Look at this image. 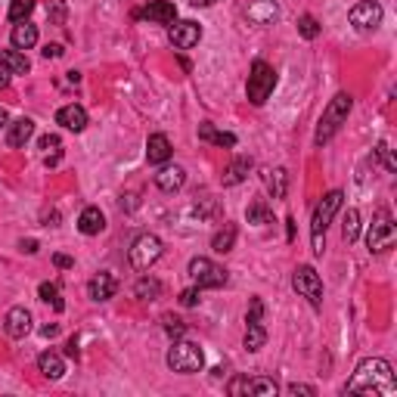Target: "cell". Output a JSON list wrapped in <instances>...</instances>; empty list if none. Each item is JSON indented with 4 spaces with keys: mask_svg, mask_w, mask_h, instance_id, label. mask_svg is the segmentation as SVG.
<instances>
[{
    "mask_svg": "<svg viewBox=\"0 0 397 397\" xmlns=\"http://www.w3.org/2000/svg\"><path fill=\"white\" fill-rule=\"evenodd\" d=\"M264 186L270 190L273 198H285V192H289V171H285V167H267Z\"/></svg>",
    "mask_w": 397,
    "mask_h": 397,
    "instance_id": "603a6c76",
    "label": "cell"
},
{
    "mask_svg": "<svg viewBox=\"0 0 397 397\" xmlns=\"http://www.w3.org/2000/svg\"><path fill=\"white\" fill-rule=\"evenodd\" d=\"M171 140H167L165 134H152L146 140V159H149V165H165L167 159H171Z\"/></svg>",
    "mask_w": 397,
    "mask_h": 397,
    "instance_id": "ffe728a7",
    "label": "cell"
},
{
    "mask_svg": "<svg viewBox=\"0 0 397 397\" xmlns=\"http://www.w3.org/2000/svg\"><path fill=\"white\" fill-rule=\"evenodd\" d=\"M245 217H248V223H270V221H273V211L267 208L264 198H254V202L248 205Z\"/></svg>",
    "mask_w": 397,
    "mask_h": 397,
    "instance_id": "f546056e",
    "label": "cell"
},
{
    "mask_svg": "<svg viewBox=\"0 0 397 397\" xmlns=\"http://www.w3.org/2000/svg\"><path fill=\"white\" fill-rule=\"evenodd\" d=\"M273 87H276V72H273V65H270V62H264V59H254L252 62V74H248V84H245L248 103L264 105L267 96L273 93Z\"/></svg>",
    "mask_w": 397,
    "mask_h": 397,
    "instance_id": "277c9868",
    "label": "cell"
},
{
    "mask_svg": "<svg viewBox=\"0 0 397 397\" xmlns=\"http://www.w3.org/2000/svg\"><path fill=\"white\" fill-rule=\"evenodd\" d=\"M12 47L16 50H31L37 43V25L31 22H16V28H12Z\"/></svg>",
    "mask_w": 397,
    "mask_h": 397,
    "instance_id": "d4e9b609",
    "label": "cell"
},
{
    "mask_svg": "<svg viewBox=\"0 0 397 397\" xmlns=\"http://www.w3.org/2000/svg\"><path fill=\"white\" fill-rule=\"evenodd\" d=\"M165 329H167V335H174V338H180V335L186 332V326L177 320V316H165Z\"/></svg>",
    "mask_w": 397,
    "mask_h": 397,
    "instance_id": "8d00e7d4",
    "label": "cell"
},
{
    "mask_svg": "<svg viewBox=\"0 0 397 397\" xmlns=\"http://www.w3.org/2000/svg\"><path fill=\"white\" fill-rule=\"evenodd\" d=\"M264 341H267L264 326H261V323H248V329H245V347L248 351H261Z\"/></svg>",
    "mask_w": 397,
    "mask_h": 397,
    "instance_id": "1f68e13d",
    "label": "cell"
},
{
    "mask_svg": "<svg viewBox=\"0 0 397 397\" xmlns=\"http://www.w3.org/2000/svg\"><path fill=\"white\" fill-rule=\"evenodd\" d=\"M378 22H382V6L376 3V0H363V3H357L351 10V25L360 31H369V28H378Z\"/></svg>",
    "mask_w": 397,
    "mask_h": 397,
    "instance_id": "7c38bea8",
    "label": "cell"
},
{
    "mask_svg": "<svg viewBox=\"0 0 397 397\" xmlns=\"http://www.w3.org/2000/svg\"><path fill=\"white\" fill-rule=\"evenodd\" d=\"M134 292H136V298H155L161 292V285L155 283V279H140Z\"/></svg>",
    "mask_w": 397,
    "mask_h": 397,
    "instance_id": "d590c367",
    "label": "cell"
},
{
    "mask_svg": "<svg viewBox=\"0 0 397 397\" xmlns=\"http://www.w3.org/2000/svg\"><path fill=\"white\" fill-rule=\"evenodd\" d=\"M115 292H118V279L112 276V273H96V276L87 283V295H90L93 301H109Z\"/></svg>",
    "mask_w": 397,
    "mask_h": 397,
    "instance_id": "e0dca14e",
    "label": "cell"
},
{
    "mask_svg": "<svg viewBox=\"0 0 397 397\" xmlns=\"http://www.w3.org/2000/svg\"><path fill=\"white\" fill-rule=\"evenodd\" d=\"M167 366H171L174 372H180V376H192V372H202L205 354H202V347L192 345V341H177V345L167 351Z\"/></svg>",
    "mask_w": 397,
    "mask_h": 397,
    "instance_id": "5b68a950",
    "label": "cell"
},
{
    "mask_svg": "<svg viewBox=\"0 0 397 397\" xmlns=\"http://www.w3.org/2000/svg\"><path fill=\"white\" fill-rule=\"evenodd\" d=\"M233 245H236V227L233 223H223V230H217L214 239H211V248H214L217 254H227Z\"/></svg>",
    "mask_w": 397,
    "mask_h": 397,
    "instance_id": "4316f807",
    "label": "cell"
},
{
    "mask_svg": "<svg viewBox=\"0 0 397 397\" xmlns=\"http://www.w3.org/2000/svg\"><path fill=\"white\" fill-rule=\"evenodd\" d=\"M41 335L43 338H53V335H59V326H56V323H47V326L41 329Z\"/></svg>",
    "mask_w": 397,
    "mask_h": 397,
    "instance_id": "7bdbcfd3",
    "label": "cell"
},
{
    "mask_svg": "<svg viewBox=\"0 0 397 397\" xmlns=\"http://www.w3.org/2000/svg\"><path fill=\"white\" fill-rule=\"evenodd\" d=\"M62 56V43H47L43 47V59H59Z\"/></svg>",
    "mask_w": 397,
    "mask_h": 397,
    "instance_id": "60d3db41",
    "label": "cell"
},
{
    "mask_svg": "<svg viewBox=\"0 0 397 397\" xmlns=\"http://www.w3.org/2000/svg\"><path fill=\"white\" fill-rule=\"evenodd\" d=\"M351 96L347 93H335L332 103L326 105V112H323L320 124H316V134H314V143L316 146H323V143H329L335 136V130L341 128V124L347 121V112H351Z\"/></svg>",
    "mask_w": 397,
    "mask_h": 397,
    "instance_id": "3957f363",
    "label": "cell"
},
{
    "mask_svg": "<svg viewBox=\"0 0 397 397\" xmlns=\"http://www.w3.org/2000/svg\"><path fill=\"white\" fill-rule=\"evenodd\" d=\"M34 136V121L31 118H16L12 124H6V146L19 149Z\"/></svg>",
    "mask_w": 397,
    "mask_h": 397,
    "instance_id": "ac0fdd59",
    "label": "cell"
},
{
    "mask_svg": "<svg viewBox=\"0 0 397 397\" xmlns=\"http://www.w3.org/2000/svg\"><path fill=\"white\" fill-rule=\"evenodd\" d=\"M31 10H34V0H12L10 3V22H28Z\"/></svg>",
    "mask_w": 397,
    "mask_h": 397,
    "instance_id": "d6a6232c",
    "label": "cell"
},
{
    "mask_svg": "<svg viewBox=\"0 0 397 397\" xmlns=\"http://www.w3.org/2000/svg\"><path fill=\"white\" fill-rule=\"evenodd\" d=\"M41 149H47V155H43V165L53 167L56 161H59V155H62V140L56 134H47V136H41Z\"/></svg>",
    "mask_w": 397,
    "mask_h": 397,
    "instance_id": "f1b7e54d",
    "label": "cell"
},
{
    "mask_svg": "<svg viewBox=\"0 0 397 397\" xmlns=\"http://www.w3.org/2000/svg\"><path fill=\"white\" fill-rule=\"evenodd\" d=\"M341 236H345V242H354L360 236V211L357 208H347L345 223H341Z\"/></svg>",
    "mask_w": 397,
    "mask_h": 397,
    "instance_id": "4dcf8cb0",
    "label": "cell"
},
{
    "mask_svg": "<svg viewBox=\"0 0 397 397\" xmlns=\"http://www.w3.org/2000/svg\"><path fill=\"white\" fill-rule=\"evenodd\" d=\"M171 43L177 50H190L202 41V25L192 22V19H183V22H171V31H167Z\"/></svg>",
    "mask_w": 397,
    "mask_h": 397,
    "instance_id": "8fae6325",
    "label": "cell"
},
{
    "mask_svg": "<svg viewBox=\"0 0 397 397\" xmlns=\"http://www.w3.org/2000/svg\"><path fill=\"white\" fill-rule=\"evenodd\" d=\"M53 264L59 267V270H68V267H74V261L68 258V254H53Z\"/></svg>",
    "mask_w": 397,
    "mask_h": 397,
    "instance_id": "b9f144b4",
    "label": "cell"
},
{
    "mask_svg": "<svg viewBox=\"0 0 397 397\" xmlns=\"http://www.w3.org/2000/svg\"><path fill=\"white\" fill-rule=\"evenodd\" d=\"M180 304H183V307H196V304H198V285H196V289L180 292Z\"/></svg>",
    "mask_w": 397,
    "mask_h": 397,
    "instance_id": "f35d334b",
    "label": "cell"
},
{
    "mask_svg": "<svg viewBox=\"0 0 397 397\" xmlns=\"http://www.w3.org/2000/svg\"><path fill=\"white\" fill-rule=\"evenodd\" d=\"M65 354H68V357H78V338H68V345H65Z\"/></svg>",
    "mask_w": 397,
    "mask_h": 397,
    "instance_id": "f6af8a7d",
    "label": "cell"
},
{
    "mask_svg": "<svg viewBox=\"0 0 397 397\" xmlns=\"http://www.w3.org/2000/svg\"><path fill=\"white\" fill-rule=\"evenodd\" d=\"M252 155H239V159H233L227 165V171L221 174V180H223V186H236V183H242V180L248 177V171H252Z\"/></svg>",
    "mask_w": 397,
    "mask_h": 397,
    "instance_id": "7402d4cb",
    "label": "cell"
},
{
    "mask_svg": "<svg viewBox=\"0 0 397 397\" xmlns=\"http://www.w3.org/2000/svg\"><path fill=\"white\" fill-rule=\"evenodd\" d=\"M37 369H41L47 378H62V372H65V363H62L59 354L43 351L41 357H37Z\"/></svg>",
    "mask_w": 397,
    "mask_h": 397,
    "instance_id": "484cf974",
    "label": "cell"
},
{
    "mask_svg": "<svg viewBox=\"0 0 397 397\" xmlns=\"http://www.w3.org/2000/svg\"><path fill=\"white\" fill-rule=\"evenodd\" d=\"M298 34H301L304 41H314V37L320 34V22H316L314 16H301L298 19Z\"/></svg>",
    "mask_w": 397,
    "mask_h": 397,
    "instance_id": "e575fe53",
    "label": "cell"
},
{
    "mask_svg": "<svg viewBox=\"0 0 397 397\" xmlns=\"http://www.w3.org/2000/svg\"><path fill=\"white\" fill-rule=\"evenodd\" d=\"M183 183H186V171L180 165H165L155 174V186H159L161 192H177Z\"/></svg>",
    "mask_w": 397,
    "mask_h": 397,
    "instance_id": "d6986e66",
    "label": "cell"
},
{
    "mask_svg": "<svg viewBox=\"0 0 397 397\" xmlns=\"http://www.w3.org/2000/svg\"><path fill=\"white\" fill-rule=\"evenodd\" d=\"M19 245H22V252H28V254H34V252H37V242H34V239H22Z\"/></svg>",
    "mask_w": 397,
    "mask_h": 397,
    "instance_id": "ee69618b",
    "label": "cell"
},
{
    "mask_svg": "<svg viewBox=\"0 0 397 397\" xmlns=\"http://www.w3.org/2000/svg\"><path fill=\"white\" fill-rule=\"evenodd\" d=\"M261 316H264V301H261V298H254L252 310H248V316H245V323H261Z\"/></svg>",
    "mask_w": 397,
    "mask_h": 397,
    "instance_id": "74e56055",
    "label": "cell"
},
{
    "mask_svg": "<svg viewBox=\"0 0 397 397\" xmlns=\"http://www.w3.org/2000/svg\"><path fill=\"white\" fill-rule=\"evenodd\" d=\"M37 295H41V301L53 304L56 310H62V307H65V304H62V298H59V289H56L53 283H41V289H37Z\"/></svg>",
    "mask_w": 397,
    "mask_h": 397,
    "instance_id": "836d02e7",
    "label": "cell"
},
{
    "mask_svg": "<svg viewBox=\"0 0 397 397\" xmlns=\"http://www.w3.org/2000/svg\"><path fill=\"white\" fill-rule=\"evenodd\" d=\"M245 16H248V22H254V25H273L279 19V6L273 3V0H252V3L245 6Z\"/></svg>",
    "mask_w": 397,
    "mask_h": 397,
    "instance_id": "5bb4252c",
    "label": "cell"
},
{
    "mask_svg": "<svg viewBox=\"0 0 397 397\" xmlns=\"http://www.w3.org/2000/svg\"><path fill=\"white\" fill-rule=\"evenodd\" d=\"M56 124H62L65 130H74V134H81V130L87 128V112H84V105H78V103L62 105V109L56 112Z\"/></svg>",
    "mask_w": 397,
    "mask_h": 397,
    "instance_id": "2e32d148",
    "label": "cell"
},
{
    "mask_svg": "<svg viewBox=\"0 0 397 397\" xmlns=\"http://www.w3.org/2000/svg\"><path fill=\"white\" fill-rule=\"evenodd\" d=\"M198 136L208 143H217V146H236V136L227 134V130H214V124H202V128H198Z\"/></svg>",
    "mask_w": 397,
    "mask_h": 397,
    "instance_id": "83f0119b",
    "label": "cell"
},
{
    "mask_svg": "<svg viewBox=\"0 0 397 397\" xmlns=\"http://www.w3.org/2000/svg\"><path fill=\"white\" fill-rule=\"evenodd\" d=\"M227 391L233 397H276L279 385L273 382V378H267V376H254V378L236 376L233 382L227 385Z\"/></svg>",
    "mask_w": 397,
    "mask_h": 397,
    "instance_id": "8992f818",
    "label": "cell"
},
{
    "mask_svg": "<svg viewBox=\"0 0 397 397\" xmlns=\"http://www.w3.org/2000/svg\"><path fill=\"white\" fill-rule=\"evenodd\" d=\"M128 258H130V264H134L136 270H149V267L161 258V239L152 236V233L136 236L134 245H130V252H128Z\"/></svg>",
    "mask_w": 397,
    "mask_h": 397,
    "instance_id": "ba28073f",
    "label": "cell"
},
{
    "mask_svg": "<svg viewBox=\"0 0 397 397\" xmlns=\"http://www.w3.org/2000/svg\"><path fill=\"white\" fill-rule=\"evenodd\" d=\"M6 121H10V118H6V109H0V128H6Z\"/></svg>",
    "mask_w": 397,
    "mask_h": 397,
    "instance_id": "c3c4849f",
    "label": "cell"
},
{
    "mask_svg": "<svg viewBox=\"0 0 397 397\" xmlns=\"http://www.w3.org/2000/svg\"><path fill=\"white\" fill-rule=\"evenodd\" d=\"M6 84H10V72H6V68H0V90H3Z\"/></svg>",
    "mask_w": 397,
    "mask_h": 397,
    "instance_id": "bcb514c9",
    "label": "cell"
},
{
    "mask_svg": "<svg viewBox=\"0 0 397 397\" xmlns=\"http://www.w3.org/2000/svg\"><path fill=\"white\" fill-rule=\"evenodd\" d=\"M292 285H295V292L301 298H307L310 307H323V283H320V273L310 264H301L292 273Z\"/></svg>",
    "mask_w": 397,
    "mask_h": 397,
    "instance_id": "52a82bcc",
    "label": "cell"
},
{
    "mask_svg": "<svg viewBox=\"0 0 397 397\" xmlns=\"http://www.w3.org/2000/svg\"><path fill=\"white\" fill-rule=\"evenodd\" d=\"M341 198H345V192L332 190V192H326L323 202L314 208V217H310V242H314V254H323V248H326V227L332 223L335 211L341 208Z\"/></svg>",
    "mask_w": 397,
    "mask_h": 397,
    "instance_id": "7a4b0ae2",
    "label": "cell"
},
{
    "mask_svg": "<svg viewBox=\"0 0 397 397\" xmlns=\"http://www.w3.org/2000/svg\"><path fill=\"white\" fill-rule=\"evenodd\" d=\"M351 394H369V397H394L397 382H394V369H391L388 360L382 357H369L357 366V372L351 376L347 388Z\"/></svg>",
    "mask_w": 397,
    "mask_h": 397,
    "instance_id": "6da1fadb",
    "label": "cell"
},
{
    "mask_svg": "<svg viewBox=\"0 0 397 397\" xmlns=\"http://www.w3.org/2000/svg\"><path fill=\"white\" fill-rule=\"evenodd\" d=\"M0 68H6L10 74H25L31 68V62L25 59L22 50H0Z\"/></svg>",
    "mask_w": 397,
    "mask_h": 397,
    "instance_id": "cb8c5ba5",
    "label": "cell"
},
{
    "mask_svg": "<svg viewBox=\"0 0 397 397\" xmlns=\"http://www.w3.org/2000/svg\"><path fill=\"white\" fill-rule=\"evenodd\" d=\"M190 3H192V6H214L217 0H190Z\"/></svg>",
    "mask_w": 397,
    "mask_h": 397,
    "instance_id": "7dc6e473",
    "label": "cell"
},
{
    "mask_svg": "<svg viewBox=\"0 0 397 397\" xmlns=\"http://www.w3.org/2000/svg\"><path fill=\"white\" fill-rule=\"evenodd\" d=\"M289 394H295V397H298V394L316 397V388H310V385H298V382H295V385H289Z\"/></svg>",
    "mask_w": 397,
    "mask_h": 397,
    "instance_id": "ab89813d",
    "label": "cell"
},
{
    "mask_svg": "<svg viewBox=\"0 0 397 397\" xmlns=\"http://www.w3.org/2000/svg\"><path fill=\"white\" fill-rule=\"evenodd\" d=\"M78 230H81L84 236L103 233V230H105V214L96 208V205H87V208L81 211V217H78Z\"/></svg>",
    "mask_w": 397,
    "mask_h": 397,
    "instance_id": "44dd1931",
    "label": "cell"
},
{
    "mask_svg": "<svg viewBox=\"0 0 397 397\" xmlns=\"http://www.w3.org/2000/svg\"><path fill=\"white\" fill-rule=\"evenodd\" d=\"M190 276L198 289H221V285H227V270L217 267L214 261H208V258H192Z\"/></svg>",
    "mask_w": 397,
    "mask_h": 397,
    "instance_id": "9c48e42d",
    "label": "cell"
},
{
    "mask_svg": "<svg viewBox=\"0 0 397 397\" xmlns=\"http://www.w3.org/2000/svg\"><path fill=\"white\" fill-rule=\"evenodd\" d=\"M366 245H369V252H376V254L388 252V248L394 245V223H391L388 211H378V217L372 221L369 233H366Z\"/></svg>",
    "mask_w": 397,
    "mask_h": 397,
    "instance_id": "30bf717a",
    "label": "cell"
},
{
    "mask_svg": "<svg viewBox=\"0 0 397 397\" xmlns=\"http://www.w3.org/2000/svg\"><path fill=\"white\" fill-rule=\"evenodd\" d=\"M3 329H6L10 338H25V335L31 332V314L25 307H10V310H6Z\"/></svg>",
    "mask_w": 397,
    "mask_h": 397,
    "instance_id": "4fadbf2b",
    "label": "cell"
},
{
    "mask_svg": "<svg viewBox=\"0 0 397 397\" xmlns=\"http://www.w3.org/2000/svg\"><path fill=\"white\" fill-rule=\"evenodd\" d=\"M136 16L149 19V22H155V25H171V22H177V6H174L171 0H152V3L143 12H136Z\"/></svg>",
    "mask_w": 397,
    "mask_h": 397,
    "instance_id": "9a60e30c",
    "label": "cell"
}]
</instances>
